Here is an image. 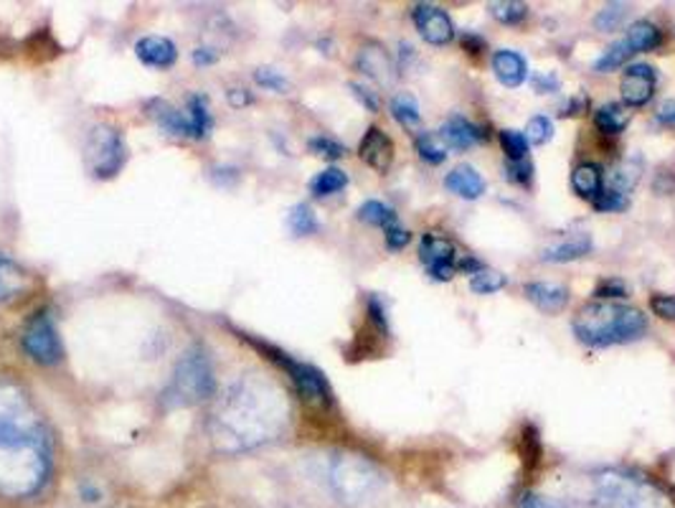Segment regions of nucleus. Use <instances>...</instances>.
<instances>
[{
  "instance_id": "obj_1",
  "label": "nucleus",
  "mask_w": 675,
  "mask_h": 508,
  "mask_svg": "<svg viewBox=\"0 0 675 508\" xmlns=\"http://www.w3.org/2000/svg\"><path fill=\"white\" fill-rule=\"evenodd\" d=\"M54 473V443L29 392L0 379V494L31 498Z\"/></svg>"
},
{
  "instance_id": "obj_2",
  "label": "nucleus",
  "mask_w": 675,
  "mask_h": 508,
  "mask_svg": "<svg viewBox=\"0 0 675 508\" xmlns=\"http://www.w3.org/2000/svg\"><path fill=\"white\" fill-rule=\"evenodd\" d=\"M287 422V400L270 379L250 374L229 387L209 420L219 453L236 455L275 440Z\"/></svg>"
},
{
  "instance_id": "obj_3",
  "label": "nucleus",
  "mask_w": 675,
  "mask_h": 508,
  "mask_svg": "<svg viewBox=\"0 0 675 508\" xmlns=\"http://www.w3.org/2000/svg\"><path fill=\"white\" fill-rule=\"evenodd\" d=\"M647 330V320L637 308L614 303H592L584 305L574 318V336L579 341L604 349L612 343L637 341Z\"/></svg>"
},
{
  "instance_id": "obj_4",
  "label": "nucleus",
  "mask_w": 675,
  "mask_h": 508,
  "mask_svg": "<svg viewBox=\"0 0 675 508\" xmlns=\"http://www.w3.org/2000/svg\"><path fill=\"white\" fill-rule=\"evenodd\" d=\"M328 480L338 501L354 508L376 501L387 486L383 473L363 455L354 453H338L333 457Z\"/></svg>"
},
{
  "instance_id": "obj_5",
  "label": "nucleus",
  "mask_w": 675,
  "mask_h": 508,
  "mask_svg": "<svg viewBox=\"0 0 675 508\" xmlns=\"http://www.w3.org/2000/svg\"><path fill=\"white\" fill-rule=\"evenodd\" d=\"M213 394H217V374H213L211 356L203 346H193L176 363L164 400L168 406H193L211 400Z\"/></svg>"
},
{
  "instance_id": "obj_6",
  "label": "nucleus",
  "mask_w": 675,
  "mask_h": 508,
  "mask_svg": "<svg viewBox=\"0 0 675 508\" xmlns=\"http://www.w3.org/2000/svg\"><path fill=\"white\" fill-rule=\"evenodd\" d=\"M127 158H130V150H127L125 135L119 127L107 123L92 127L87 142H84V160H87V168L94 178L109 181V178L123 171Z\"/></svg>"
},
{
  "instance_id": "obj_7",
  "label": "nucleus",
  "mask_w": 675,
  "mask_h": 508,
  "mask_svg": "<svg viewBox=\"0 0 675 508\" xmlns=\"http://www.w3.org/2000/svg\"><path fill=\"white\" fill-rule=\"evenodd\" d=\"M250 341L264 356H267L270 361H275L280 369L287 371V377L293 379L295 392L300 394V400H305L310 406H318V410H328V406H333V389L328 384L326 374H323L318 367H313V363H305V361H295L293 356L275 349V346H270V343L254 341V338H250Z\"/></svg>"
},
{
  "instance_id": "obj_8",
  "label": "nucleus",
  "mask_w": 675,
  "mask_h": 508,
  "mask_svg": "<svg viewBox=\"0 0 675 508\" xmlns=\"http://www.w3.org/2000/svg\"><path fill=\"white\" fill-rule=\"evenodd\" d=\"M594 508H661V496L627 473H602L594 483Z\"/></svg>"
},
{
  "instance_id": "obj_9",
  "label": "nucleus",
  "mask_w": 675,
  "mask_h": 508,
  "mask_svg": "<svg viewBox=\"0 0 675 508\" xmlns=\"http://www.w3.org/2000/svg\"><path fill=\"white\" fill-rule=\"evenodd\" d=\"M21 349L31 361L41 363V367H54V363L62 361L64 346L62 338H59L54 316H51L49 308L36 310L29 320H25V326L21 330Z\"/></svg>"
},
{
  "instance_id": "obj_10",
  "label": "nucleus",
  "mask_w": 675,
  "mask_h": 508,
  "mask_svg": "<svg viewBox=\"0 0 675 508\" xmlns=\"http://www.w3.org/2000/svg\"><path fill=\"white\" fill-rule=\"evenodd\" d=\"M412 15H414L416 31L422 33V39L426 41V44L444 46V44H450L452 36H455V25H452L447 11H442L440 6L416 3Z\"/></svg>"
},
{
  "instance_id": "obj_11",
  "label": "nucleus",
  "mask_w": 675,
  "mask_h": 508,
  "mask_svg": "<svg viewBox=\"0 0 675 508\" xmlns=\"http://www.w3.org/2000/svg\"><path fill=\"white\" fill-rule=\"evenodd\" d=\"M620 92L625 105L630 107H643L651 102L655 92V70L647 64H632L627 66V72L622 74Z\"/></svg>"
},
{
  "instance_id": "obj_12",
  "label": "nucleus",
  "mask_w": 675,
  "mask_h": 508,
  "mask_svg": "<svg viewBox=\"0 0 675 508\" xmlns=\"http://www.w3.org/2000/svg\"><path fill=\"white\" fill-rule=\"evenodd\" d=\"M358 156L366 166H371L373 171L387 173L391 163H394V142L381 127H369L363 135L361 146H358Z\"/></svg>"
},
{
  "instance_id": "obj_13",
  "label": "nucleus",
  "mask_w": 675,
  "mask_h": 508,
  "mask_svg": "<svg viewBox=\"0 0 675 508\" xmlns=\"http://www.w3.org/2000/svg\"><path fill=\"white\" fill-rule=\"evenodd\" d=\"M145 113L152 123H156L160 130L173 135V138H188L191 140V123H188V115L183 109H178L176 105H170L168 99H150L148 105H145Z\"/></svg>"
},
{
  "instance_id": "obj_14",
  "label": "nucleus",
  "mask_w": 675,
  "mask_h": 508,
  "mask_svg": "<svg viewBox=\"0 0 675 508\" xmlns=\"http://www.w3.org/2000/svg\"><path fill=\"white\" fill-rule=\"evenodd\" d=\"M135 54H138L145 66L152 70H170L178 62V49L166 36H145L135 44Z\"/></svg>"
},
{
  "instance_id": "obj_15",
  "label": "nucleus",
  "mask_w": 675,
  "mask_h": 508,
  "mask_svg": "<svg viewBox=\"0 0 675 508\" xmlns=\"http://www.w3.org/2000/svg\"><path fill=\"white\" fill-rule=\"evenodd\" d=\"M356 66L379 84H391V80H394V64H391L389 51L381 44H366L358 51Z\"/></svg>"
},
{
  "instance_id": "obj_16",
  "label": "nucleus",
  "mask_w": 675,
  "mask_h": 508,
  "mask_svg": "<svg viewBox=\"0 0 675 508\" xmlns=\"http://www.w3.org/2000/svg\"><path fill=\"white\" fill-rule=\"evenodd\" d=\"M440 138L444 140V146L452 150H467L477 146V142H483L485 133L477 125L465 120L463 115H452L450 120L442 125Z\"/></svg>"
},
{
  "instance_id": "obj_17",
  "label": "nucleus",
  "mask_w": 675,
  "mask_h": 508,
  "mask_svg": "<svg viewBox=\"0 0 675 508\" xmlns=\"http://www.w3.org/2000/svg\"><path fill=\"white\" fill-rule=\"evenodd\" d=\"M25 290H31V275L8 254H0V303L19 298Z\"/></svg>"
},
{
  "instance_id": "obj_18",
  "label": "nucleus",
  "mask_w": 675,
  "mask_h": 508,
  "mask_svg": "<svg viewBox=\"0 0 675 508\" xmlns=\"http://www.w3.org/2000/svg\"><path fill=\"white\" fill-rule=\"evenodd\" d=\"M493 72L498 76V82L506 84V87H520L528 76V66L526 59L516 54V51L500 49L493 54Z\"/></svg>"
},
{
  "instance_id": "obj_19",
  "label": "nucleus",
  "mask_w": 675,
  "mask_h": 508,
  "mask_svg": "<svg viewBox=\"0 0 675 508\" xmlns=\"http://www.w3.org/2000/svg\"><path fill=\"white\" fill-rule=\"evenodd\" d=\"M444 186H447V191L457 193L460 199H467V201L481 199L485 193V178L477 173L473 166L452 168L447 178H444Z\"/></svg>"
},
{
  "instance_id": "obj_20",
  "label": "nucleus",
  "mask_w": 675,
  "mask_h": 508,
  "mask_svg": "<svg viewBox=\"0 0 675 508\" xmlns=\"http://www.w3.org/2000/svg\"><path fill=\"white\" fill-rule=\"evenodd\" d=\"M526 295L544 313H561L569 303V290L557 283H528Z\"/></svg>"
},
{
  "instance_id": "obj_21",
  "label": "nucleus",
  "mask_w": 675,
  "mask_h": 508,
  "mask_svg": "<svg viewBox=\"0 0 675 508\" xmlns=\"http://www.w3.org/2000/svg\"><path fill=\"white\" fill-rule=\"evenodd\" d=\"M186 115L188 123H191V140H207L213 133V115H211L209 97L201 95V92L188 97Z\"/></svg>"
},
{
  "instance_id": "obj_22",
  "label": "nucleus",
  "mask_w": 675,
  "mask_h": 508,
  "mask_svg": "<svg viewBox=\"0 0 675 508\" xmlns=\"http://www.w3.org/2000/svg\"><path fill=\"white\" fill-rule=\"evenodd\" d=\"M420 260L430 269L437 265H452V260H455V244L440 234H424L420 244Z\"/></svg>"
},
{
  "instance_id": "obj_23",
  "label": "nucleus",
  "mask_w": 675,
  "mask_h": 508,
  "mask_svg": "<svg viewBox=\"0 0 675 508\" xmlns=\"http://www.w3.org/2000/svg\"><path fill=\"white\" fill-rule=\"evenodd\" d=\"M571 186L582 199H597L602 193V168L594 163H582L571 173Z\"/></svg>"
},
{
  "instance_id": "obj_24",
  "label": "nucleus",
  "mask_w": 675,
  "mask_h": 508,
  "mask_svg": "<svg viewBox=\"0 0 675 508\" xmlns=\"http://www.w3.org/2000/svg\"><path fill=\"white\" fill-rule=\"evenodd\" d=\"M589 250H592V240H589V234H577V236H571V240L557 244V247L546 250L544 262H557V265H561V262L584 257V254H589Z\"/></svg>"
},
{
  "instance_id": "obj_25",
  "label": "nucleus",
  "mask_w": 675,
  "mask_h": 508,
  "mask_svg": "<svg viewBox=\"0 0 675 508\" xmlns=\"http://www.w3.org/2000/svg\"><path fill=\"white\" fill-rule=\"evenodd\" d=\"M391 115H394V120L407 127V130H414V127H420L422 123V113H420V102L412 95V92H399L391 99Z\"/></svg>"
},
{
  "instance_id": "obj_26",
  "label": "nucleus",
  "mask_w": 675,
  "mask_h": 508,
  "mask_svg": "<svg viewBox=\"0 0 675 508\" xmlns=\"http://www.w3.org/2000/svg\"><path fill=\"white\" fill-rule=\"evenodd\" d=\"M594 123L604 135H620L630 125V113L618 102H607L594 113Z\"/></svg>"
},
{
  "instance_id": "obj_27",
  "label": "nucleus",
  "mask_w": 675,
  "mask_h": 508,
  "mask_svg": "<svg viewBox=\"0 0 675 508\" xmlns=\"http://www.w3.org/2000/svg\"><path fill=\"white\" fill-rule=\"evenodd\" d=\"M346 186H348L346 171H340V168L330 166V168H326V171H320L318 176L313 178V181H310V193H313V197H318V199H326V197H333V193L344 191Z\"/></svg>"
},
{
  "instance_id": "obj_28",
  "label": "nucleus",
  "mask_w": 675,
  "mask_h": 508,
  "mask_svg": "<svg viewBox=\"0 0 675 508\" xmlns=\"http://www.w3.org/2000/svg\"><path fill=\"white\" fill-rule=\"evenodd\" d=\"M625 41L632 49V54H640V51H651L661 44V31L651 21H637L630 25Z\"/></svg>"
},
{
  "instance_id": "obj_29",
  "label": "nucleus",
  "mask_w": 675,
  "mask_h": 508,
  "mask_svg": "<svg viewBox=\"0 0 675 508\" xmlns=\"http://www.w3.org/2000/svg\"><path fill=\"white\" fill-rule=\"evenodd\" d=\"M358 219H361V222H366V224H371V226H383V229L397 224L394 209H389L387 203L376 201V199L361 203V209H358Z\"/></svg>"
},
{
  "instance_id": "obj_30",
  "label": "nucleus",
  "mask_w": 675,
  "mask_h": 508,
  "mask_svg": "<svg viewBox=\"0 0 675 508\" xmlns=\"http://www.w3.org/2000/svg\"><path fill=\"white\" fill-rule=\"evenodd\" d=\"M416 152H420L426 163L440 166L444 163V158H447V146H444L440 133H422L416 135Z\"/></svg>"
},
{
  "instance_id": "obj_31",
  "label": "nucleus",
  "mask_w": 675,
  "mask_h": 508,
  "mask_svg": "<svg viewBox=\"0 0 675 508\" xmlns=\"http://www.w3.org/2000/svg\"><path fill=\"white\" fill-rule=\"evenodd\" d=\"M287 224L295 232V236H310L320 229L318 216H315V211L307 207V203H297V207H293V211H289L287 216Z\"/></svg>"
},
{
  "instance_id": "obj_32",
  "label": "nucleus",
  "mask_w": 675,
  "mask_h": 508,
  "mask_svg": "<svg viewBox=\"0 0 675 508\" xmlns=\"http://www.w3.org/2000/svg\"><path fill=\"white\" fill-rule=\"evenodd\" d=\"M630 56H632V49H630L627 41L622 39V41H618V44H612L610 49H607L600 59H597L594 70L602 72V74L614 72V70H618V66L625 64Z\"/></svg>"
},
{
  "instance_id": "obj_33",
  "label": "nucleus",
  "mask_w": 675,
  "mask_h": 508,
  "mask_svg": "<svg viewBox=\"0 0 675 508\" xmlns=\"http://www.w3.org/2000/svg\"><path fill=\"white\" fill-rule=\"evenodd\" d=\"M493 19H498L500 23H520L528 15V6L520 3V0H495V3L488 6Z\"/></svg>"
},
{
  "instance_id": "obj_34",
  "label": "nucleus",
  "mask_w": 675,
  "mask_h": 508,
  "mask_svg": "<svg viewBox=\"0 0 675 508\" xmlns=\"http://www.w3.org/2000/svg\"><path fill=\"white\" fill-rule=\"evenodd\" d=\"M503 287H506V275L493 273V269H481V273H475L473 279H470V290L477 295L498 293Z\"/></svg>"
},
{
  "instance_id": "obj_35",
  "label": "nucleus",
  "mask_w": 675,
  "mask_h": 508,
  "mask_svg": "<svg viewBox=\"0 0 675 508\" xmlns=\"http://www.w3.org/2000/svg\"><path fill=\"white\" fill-rule=\"evenodd\" d=\"M627 3H610V6H604V11H600L597 13V19H594V23H597V29H602V31H614V29H620L622 25V21L627 19Z\"/></svg>"
},
{
  "instance_id": "obj_36",
  "label": "nucleus",
  "mask_w": 675,
  "mask_h": 508,
  "mask_svg": "<svg viewBox=\"0 0 675 508\" xmlns=\"http://www.w3.org/2000/svg\"><path fill=\"white\" fill-rule=\"evenodd\" d=\"M524 135H526L528 146H544V142L551 140L553 125H551L549 117L536 115V117H531V120H528V127H526Z\"/></svg>"
},
{
  "instance_id": "obj_37",
  "label": "nucleus",
  "mask_w": 675,
  "mask_h": 508,
  "mask_svg": "<svg viewBox=\"0 0 675 508\" xmlns=\"http://www.w3.org/2000/svg\"><path fill=\"white\" fill-rule=\"evenodd\" d=\"M500 148L510 160H524L528 152V140L518 130H500Z\"/></svg>"
},
{
  "instance_id": "obj_38",
  "label": "nucleus",
  "mask_w": 675,
  "mask_h": 508,
  "mask_svg": "<svg viewBox=\"0 0 675 508\" xmlns=\"http://www.w3.org/2000/svg\"><path fill=\"white\" fill-rule=\"evenodd\" d=\"M307 148H310L315 156L328 158V160H338L346 156V146H340L338 140L328 138V135H315V138H310V142H307Z\"/></svg>"
},
{
  "instance_id": "obj_39",
  "label": "nucleus",
  "mask_w": 675,
  "mask_h": 508,
  "mask_svg": "<svg viewBox=\"0 0 675 508\" xmlns=\"http://www.w3.org/2000/svg\"><path fill=\"white\" fill-rule=\"evenodd\" d=\"M254 80L256 84H262L264 89H272V92H280V95H285V92L289 89V82L287 76L277 72V70H270V66H262V70L254 72Z\"/></svg>"
},
{
  "instance_id": "obj_40",
  "label": "nucleus",
  "mask_w": 675,
  "mask_h": 508,
  "mask_svg": "<svg viewBox=\"0 0 675 508\" xmlns=\"http://www.w3.org/2000/svg\"><path fill=\"white\" fill-rule=\"evenodd\" d=\"M506 171H508V181H513V183L531 186V181H534V163L528 158L510 160V163L506 166Z\"/></svg>"
},
{
  "instance_id": "obj_41",
  "label": "nucleus",
  "mask_w": 675,
  "mask_h": 508,
  "mask_svg": "<svg viewBox=\"0 0 675 508\" xmlns=\"http://www.w3.org/2000/svg\"><path fill=\"white\" fill-rule=\"evenodd\" d=\"M594 209H600V211H622V209H627V193H622L618 189L602 191L600 197L594 199Z\"/></svg>"
},
{
  "instance_id": "obj_42",
  "label": "nucleus",
  "mask_w": 675,
  "mask_h": 508,
  "mask_svg": "<svg viewBox=\"0 0 675 508\" xmlns=\"http://www.w3.org/2000/svg\"><path fill=\"white\" fill-rule=\"evenodd\" d=\"M651 308L663 320H675V295H653Z\"/></svg>"
},
{
  "instance_id": "obj_43",
  "label": "nucleus",
  "mask_w": 675,
  "mask_h": 508,
  "mask_svg": "<svg viewBox=\"0 0 675 508\" xmlns=\"http://www.w3.org/2000/svg\"><path fill=\"white\" fill-rule=\"evenodd\" d=\"M348 87H350V92H354V97L361 102L366 109H371V113H379L381 102H379V97H376V92H371L369 87H363V84H358V82H350Z\"/></svg>"
},
{
  "instance_id": "obj_44",
  "label": "nucleus",
  "mask_w": 675,
  "mask_h": 508,
  "mask_svg": "<svg viewBox=\"0 0 675 508\" xmlns=\"http://www.w3.org/2000/svg\"><path fill=\"white\" fill-rule=\"evenodd\" d=\"M409 242H412V234H409L407 229H401L399 224H394V226H389V229H387V247H389L391 252L404 250Z\"/></svg>"
},
{
  "instance_id": "obj_45",
  "label": "nucleus",
  "mask_w": 675,
  "mask_h": 508,
  "mask_svg": "<svg viewBox=\"0 0 675 508\" xmlns=\"http://www.w3.org/2000/svg\"><path fill=\"white\" fill-rule=\"evenodd\" d=\"M518 508H563V506L559 501H551V498L538 496V494H531V490H528V494L520 496Z\"/></svg>"
},
{
  "instance_id": "obj_46",
  "label": "nucleus",
  "mask_w": 675,
  "mask_h": 508,
  "mask_svg": "<svg viewBox=\"0 0 675 508\" xmlns=\"http://www.w3.org/2000/svg\"><path fill=\"white\" fill-rule=\"evenodd\" d=\"M597 298H627V290L622 283H614V279H607L600 287H597Z\"/></svg>"
},
{
  "instance_id": "obj_47",
  "label": "nucleus",
  "mask_w": 675,
  "mask_h": 508,
  "mask_svg": "<svg viewBox=\"0 0 675 508\" xmlns=\"http://www.w3.org/2000/svg\"><path fill=\"white\" fill-rule=\"evenodd\" d=\"M534 87L538 95H549V92L559 89V80L553 74H536L534 76Z\"/></svg>"
},
{
  "instance_id": "obj_48",
  "label": "nucleus",
  "mask_w": 675,
  "mask_h": 508,
  "mask_svg": "<svg viewBox=\"0 0 675 508\" xmlns=\"http://www.w3.org/2000/svg\"><path fill=\"white\" fill-rule=\"evenodd\" d=\"M217 59H219V51H213V49L201 46V49L193 51V64H199V66H209V64L217 62Z\"/></svg>"
},
{
  "instance_id": "obj_49",
  "label": "nucleus",
  "mask_w": 675,
  "mask_h": 508,
  "mask_svg": "<svg viewBox=\"0 0 675 508\" xmlns=\"http://www.w3.org/2000/svg\"><path fill=\"white\" fill-rule=\"evenodd\" d=\"M657 123L663 125H675V102H663V107L657 109Z\"/></svg>"
},
{
  "instance_id": "obj_50",
  "label": "nucleus",
  "mask_w": 675,
  "mask_h": 508,
  "mask_svg": "<svg viewBox=\"0 0 675 508\" xmlns=\"http://www.w3.org/2000/svg\"><path fill=\"white\" fill-rule=\"evenodd\" d=\"M455 273H457L455 265H437V267L430 269V275L434 279H440V283H447V279L455 277Z\"/></svg>"
},
{
  "instance_id": "obj_51",
  "label": "nucleus",
  "mask_w": 675,
  "mask_h": 508,
  "mask_svg": "<svg viewBox=\"0 0 675 508\" xmlns=\"http://www.w3.org/2000/svg\"><path fill=\"white\" fill-rule=\"evenodd\" d=\"M229 102H232L234 107H246L252 105V95L246 89H232L229 92Z\"/></svg>"
},
{
  "instance_id": "obj_52",
  "label": "nucleus",
  "mask_w": 675,
  "mask_h": 508,
  "mask_svg": "<svg viewBox=\"0 0 675 508\" xmlns=\"http://www.w3.org/2000/svg\"><path fill=\"white\" fill-rule=\"evenodd\" d=\"M82 496H84V501H87V504H97L99 498H102V490L99 488H92V486H82Z\"/></svg>"
},
{
  "instance_id": "obj_53",
  "label": "nucleus",
  "mask_w": 675,
  "mask_h": 508,
  "mask_svg": "<svg viewBox=\"0 0 675 508\" xmlns=\"http://www.w3.org/2000/svg\"><path fill=\"white\" fill-rule=\"evenodd\" d=\"M460 269H465V273L475 275V273H481L483 265L477 260H463V262H460Z\"/></svg>"
}]
</instances>
